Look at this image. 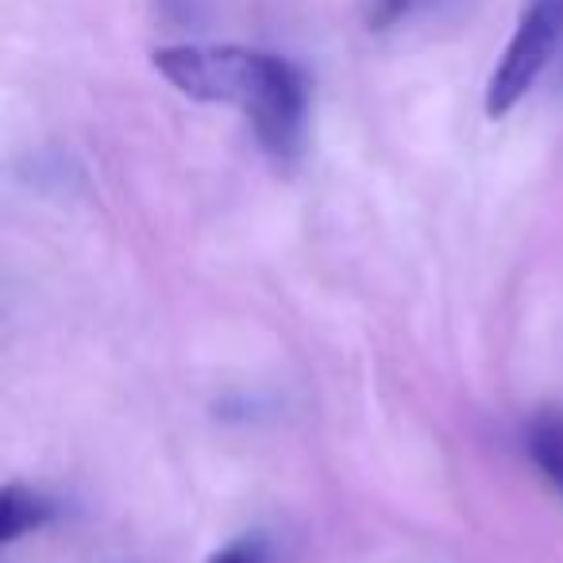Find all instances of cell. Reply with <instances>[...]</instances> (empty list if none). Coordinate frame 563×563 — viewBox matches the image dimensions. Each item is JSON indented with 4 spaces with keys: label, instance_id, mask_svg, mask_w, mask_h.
<instances>
[{
    "label": "cell",
    "instance_id": "6da1fadb",
    "mask_svg": "<svg viewBox=\"0 0 563 563\" xmlns=\"http://www.w3.org/2000/svg\"><path fill=\"white\" fill-rule=\"evenodd\" d=\"M151 66L178 93L205 104H232L251 120L258 143L274 163H294L306 132V74L290 58L271 51L235 47H163L151 55Z\"/></svg>",
    "mask_w": 563,
    "mask_h": 563
},
{
    "label": "cell",
    "instance_id": "5b68a950",
    "mask_svg": "<svg viewBox=\"0 0 563 563\" xmlns=\"http://www.w3.org/2000/svg\"><path fill=\"white\" fill-rule=\"evenodd\" d=\"M209 563H271V555H266V540L263 537H240V540H232L228 548H220Z\"/></svg>",
    "mask_w": 563,
    "mask_h": 563
},
{
    "label": "cell",
    "instance_id": "277c9868",
    "mask_svg": "<svg viewBox=\"0 0 563 563\" xmlns=\"http://www.w3.org/2000/svg\"><path fill=\"white\" fill-rule=\"evenodd\" d=\"M0 517H4V544L20 540L24 532L32 529H43V525L55 517V501L43 498L40 490H27V486H16L9 483L4 494H0Z\"/></svg>",
    "mask_w": 563,
    "mask_h": 563
},
{
    "label": "cell",
    "instance_id": "3957f363",
    "mask_svg": "<svg viewBox=\"0 0 563 563\" xmlns=\"http://www.w3.org/2000/svg\"><path fill=\"white\" fill-rule=\"evenodd\" d=\"M525 448L540 475L563 494V409H537L525 432Z\"/></svg>",
    "mask_w": 563,
    "mask_h": 563
},
{
    "label": "cell",
    "instance_id": "7a4b0ae2",
    "mask_svg": "<svg viewBox=\"0 0 563 563\" xmlns=\"http://www.w3.org/2000/svg\"><path fill=\"white\" fill-rule=\"evenodd\" d=\"M563 40V0H525L506 51L486 81V117L501 120L525 101L540 74L548 70Z\"/></svg>",
    "mask_w": 563,
    "mask_h": 563
}]
</instances>
